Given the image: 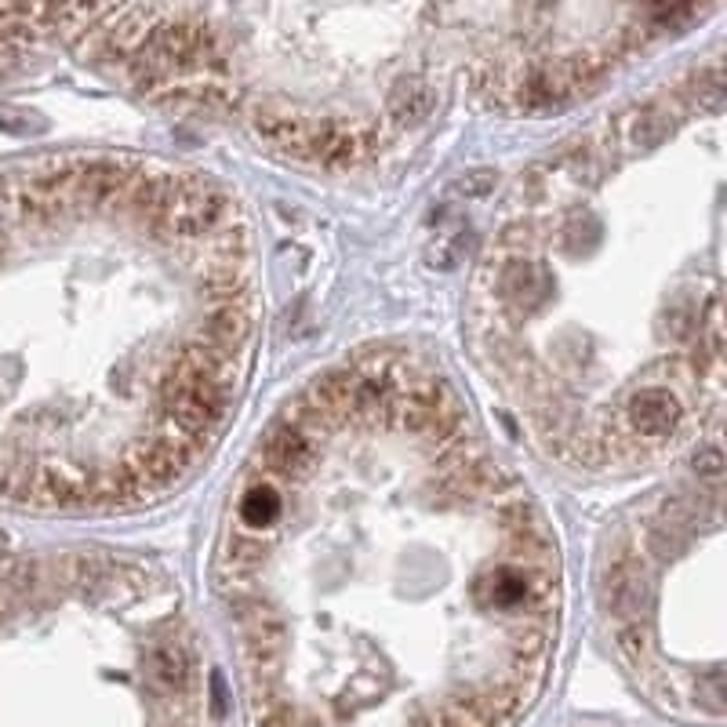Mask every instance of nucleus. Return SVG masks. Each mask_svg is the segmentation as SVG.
Here are the masks:
<instances>
[{
    "instance_id": "nucleus-1",
    "label": "nucleus",
    "mask_w": 727,
    "mask_h": 727,
    "mask_svg": "<svg viewBox=\"0 0 727 727\" xmlns=\"http://www.w3.org/2000/svg\"><path fill=\"white\" fill-rule=\"evenodd\" d=\"M0 241H4V219H0Z\"/></svg>"
}]
</instances>
